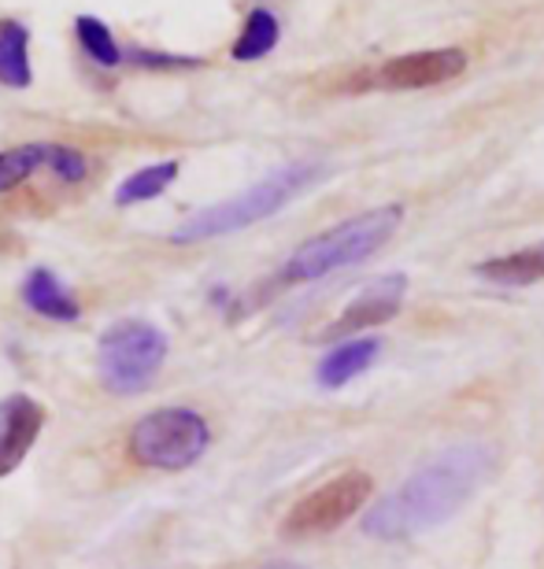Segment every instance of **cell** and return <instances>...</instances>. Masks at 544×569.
Instances as JSON below:
<instances>
[{
	"label": "cell",
	"mask_w": 544,
	"mask_h": 569,
	"mask_svg": "<svg viewBox=\"0 0 544 569\" xmlns=\"http://www.w3.org/2000/svg\"><path fill=\"white\" fill-rule=\"evenodd\" d=\"M22 300H27L33 311L44 315V318H56V322H75L78 318V303L75 296L63 289L60 278L52 270H30V278L22 281Z\"/></svg>",
	"instance_id": "8fae6325"
},
{
	"label": "cell",
	"mask_w": 544,
	"mask_h": 569,
	"mask_svg": "<svg viewBox=\"0 0 544 569\" xmlns=\"http://www.w3.org/2000/svg\"><path fill=\"white\" fill-rule=\"evenodd\" d=\"M378 351H382V340H374V337L345 340V345H337L330 356L323 359L319 385H323V389H342V385L359 378V373L367 370L374 359H378Z\"/></svg>",
	"instance_id": "30bf717a"
},
{
	"label": "cell",
	"mask_w": 544,
	"mask_h": 569,
	"mask_svg": "<svg viewBox=\"0 0 544 569\" xmlns=\"http://www.w3.org/2000/svg\"><path fill=\"white\" fill-rule=\"evenodd\" d=\"M489 470V443H459V448L437 455L423 470H415L400 485V492L382 499L363 518V532H370L374 540H407L423 529H434L467 503Z\"/></svg>",
	"instance_id": "6da1fadb"
},
{
	"label": "cell",
	"mask_w": 544,
	"mask_h": 569,
	"mask_svg": "<svg viewBox=\"0 0 544 569\" xmlns=\"http://www.w3.org/2000/svg\"><path fill=\"white\" fill-rule=\"evenodd\" d=\"M278 38H281V27L275 19V11H267V8L248 11L241 38H237V44H234V60H241V63L264 60V56L278 44Z\"/></svg>",
	"instance_id": "5bb4252c"
},
{
	"label": "cell",
	"mask_w": 544,
	"mask_h": 569,
	"mask_svg": "<svg viewBox=\"0 0 544 569\" xmlns=\"http://www.w3.org/2000/svg\"><path fill=\"white\" fill-rule=\"evenodd\" d=\"M404 289H407V278L404 274H393V278H382L374 281L367 292L359 296L356 303H348L342 318L330 322L323 329V340H342V337H353L359 329L367 326H382L400 311V300H404Z\"/></svg>",
	"instance_id": "ba28073f"
},
{
	"label": "cell",
	"mask_w": 544,
	"mask_h": 569,
	"mask_svg": "<svg viewBox=\"0 0 544 569\" xmlns=\"http://www.w3.org/2000/svg\"><path fill=\"white\" fill-rule=\"evenodd\" d=\"M44 426V407L30 396H8L0 400V477H8L27 459L38 432Z\"/></svg>",
	"instance_id": "9c48e42d"
},
{
	"label": "cell",
	"mask_w": 544,
	"mask_h": 569,
	"mask_svg": "<svg viewBox=\"0 0 544 569\" xmlns=\"http://www.w3.org/2000/svg\"><path fill=\"white\" fill-rule=\"evenodd\" d=\"M208 422L186 407H167L141 418L130 432V455L156 470H186L208 451Z\"/></svg>",
	"instance_id": "5b68a950"
},
{
	"label": "cell",
	"mask_w": 544,
	"mask_h": 569,
	"mask_svg": "<svg viewBox=\"0 0 544 569\" xmlns=\"http://www.w3.org/2000/svg\"><path fill=\"white\" fill-rule=\"evenodd\" d=\"M75 33H78V41H82V49L89 52V60L93 63H100V67H119L122 63V49L97 16H78Z\"/></svg>",
	"instance_id": "e0dca14e"
},
{
	"label": "cell",
	"mask_w": 544,
	"mask_h": 569,
	"mask_svg": "<svg viewBox=\"0 0 544 569\" xmlns=\"http://www.w3.org/2000/svg\"><path fill=\"white\" fill-rule=\"evenodd\" d=\"M482 278H489L496 284H534L544 278V244L537 248H523V252L489 259V263L478 267Z\"/></svg>",
	"instance_id": "4fadbf2b"
},
{
	"label": "cell",
	"mask_w": 544,
	"mask_h": 569,
	"mask_svg": "<svg viewBox=\"0 0 544 569\" xmlns=\"http://www.w3.org/2000/svg\"><path fill=\"white\" fill-rule=\"evenodd\" d=\"M323 174H326V167L311 163V159L308 163L278 167L275 174H267L264 181H256V186H248L245 192H237V197L189 214V219L171 233V241L175 244H197V241H211V237H226V233L245 230V226L264 222V219H270V214H278L281 208H286L289 200H297L304 189H311Z\"/></svg>",
	"instance_id": "7a4b0ae2"
},
{
	"label": "cell",
	"mask_w": 544,
	"mask_h": 569,
	"mask_svg": "<svg viewBox=\"0 0 544 569\" xmlns=\"http://www.w3.org/2000/svg\"><path fill=\"white\" fill-rule=\"evenodd\" d=\"M38 167H49V144H22L0 152V192L22 186Z\"/></svg>",
	"instance_id": "2e32d148"
},
{
	"label": "cell",
	"mask_w": 544,
	"mask_h": 569,
	"mask_svg": "<svg viewBox=\"0 0 544 569\" xmlns=\"http://www.w3.org/2000/svg\"><path fill=\"white\" fill-rule=\"evenodd\" d=\"M167 359V337L141 318H122L105 329L97 351L100 381L111 392H141Z\"/></svg>",
	"instance_id": "277c9868"
},
{
	"label": "cell",
	"mask_w": 544,
	"mask_h": 569,
	"mask_svg": "<svg viewBox=\"0 0 544 569\" xmlns=\"http://www.w3.org/2000/svg\"><path fill=\"white\" fill-rule=\"evenodd\" d=\"M0 82L8 89H27L30 71V30L16 19H0Z\"/></svg>",
	"instance_id": "7c38bea8"
},
{
	"label": "cell",
	"mask_w": 544,
	"mask_h": 569,
	"mask_svg": "<svg viewBox=\"0 0 544 569\" xmlns=\"http://www.w3.org/2000/svg\"><path fill=\"white\" fill-rule=\"evenodd\" d=\"M400 219H404V211L393 203V208H374L367 214H359V219H348L342 226H334V230L311 237V241H304L297 252L289 256V263L281 267L278 281L281 284L319 281L342 267L363 263V259L378 252L396 233Z\"/></svg>",
	"instance_id": "3957f363"
},
{
	"label": "cell",
	"mask_w": 544,
	"mask_h": 569,
	"mask_svg": "<svg viewBox=\"0 0 544 569\" xmlns=\"http://www.w3.org/2000/svg\"><path fill=\"white\" fill-rule=\"evenodd\" d=\"M374 481L363 470H348L334 481L319 485L315 492H308L300 499L297 507L286 515V532L289 540H304V537H319V532H330L337 529L342 521H348L356 510L367 503Z\"/></svg>",
	"instance_id": "8992f818"
},
{
	"label": "cell",
	"mask_w": 544,
	"mask_h": 569,
	"mask_svg": "<svg viewBox=\"0 0 544 569\" xmlns=\"http://www.w3.org/2000/svg\"><path fill=\"white\" fill-rule=\"evenodd\" d=\"M49 170H52L56 178H63V181H82L89 163H86L82 152H75V148L49 144Z\"/></svg>",
	"instance_id": "ac0fdd59"
},
{
	"label": "cell",
	"mask_w": 544,
	"mask_h": 569,
	"mask_svg": "<svg viewBox=\"0 0 544 569\" xmlns=\"http://www.w3.org/2000/svg\"><path fill=\"white\" fill-rule=\"evenodd\" d=\"M264 569H300V566H293V562H270V566H264Z\"/></svg>",
	"instance_id": "ffe728a7"
},
{
	"label": "cell",
	"mask_w": 544,
	"mask_h": 569,
	"mask_svg": "<svg viewBox=\"0 0 544 569\" xmlns=\"http://www.w3.org/2000/svg\"><path fill=\"white\" fill-rule=\"evenodd\" d=\"M175 178H178V163H175V159H164V163L133 170V174L116 189V203H119V208H130V203L156 200Z\"/></svg>",
	"instance_id": "9a60e30c"
},
{
	"label": "cell",
	"mask_w": 544,
	"mask_h": 569,
	"mask_svg": "<svg viewBox=\"0 0 544 569\" xmlns=\"http://www.w3.org/2000/svg\"><path fill=\"white\" fill-rule=\"evenodd\" d=\"M133 63L138 67H156V71H181V67H200V60H192V56H164V52H130Z\"/></svg>",
	"instance_id": "d6986e66"
},
{
	"label": "cell",
	"mask_w": 544,
	"mask_h": 569,
	"mask_svg": "<svg viewBox=\"0 0 544 569\" xmlns=\"http://www.w3.org/2000/svg\"><path fill=\"white\" fill-rule=\"evenodd\" d=\"M467 71V56L459 49H426L396 56L378 71V82L389 89H429L441 82H452Z\"/></svg>",
	"instance_id": "52a82bcc"
}]
</instances>
